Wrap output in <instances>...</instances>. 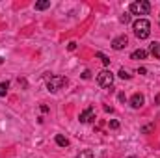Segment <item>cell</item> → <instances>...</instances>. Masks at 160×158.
Returning a JSON list of instances; mask_svg holds the SVG:
<instances>
[{
    "label": "cell",
    "instance_id": "6da1fadb",
    "mask_svg": "<svg viewBox=\"0 0 160 158\" xmlns=\"http://www.w3.org/2000/svg\"><path fill=\"white\" fill-rule=\"evenodd\" d=\"M132 28H134V34H136L138 39H147L149 34H151V22H149L147 19H138V21H134Z\"/></svg>",
    "mask_w": 160,
    "mask_h": 158
},
{
    "label": "cell",
    "instance_id": "7a4b0ae2",
    "mask_svg": "<svg viewBox=\"0 0 160 158\" xmlns=\"http://www.w3.org/2000/svg\"><path fill=\"white\" fill-rule=\"evenodd\" d=\"M65 86H67V78L65 77H50L47 80V87H48L50 93H56V91H60Z\"/></svg>",
    "mask_w": 160,
    "mask_h": 158
},
{
    "label": "cell",
    "instance_id": "3957f363",
    "mask_svg": "<svg viewBox=\"0 0 160 158\" xmlns=\"http://www.w3.org/2000/svg\"><path fill=\"white\" fill-rule=\"evenodd\" d=\"M149 9H151V4L147 0H140V2L130 4V13H134V15H147Z\"/></svg>",
    "mask_w": 160,
    "mask_h": 158
},
{
    "label": "cell",
    "instance_id": "277c9868",
    "mask_svg": "<svg viewBox=\"0 0 160 158\" xmlns=\"http://www.w3.org/2000/svg\"><path fill=\"white\" fill-rule=\"evenodd\" d=\"M97 84H99L101 87H112V84H114V75H112V71H108V69L101 71V73L97 75Z\"/></svg>",
    "mask_w": 160,
    "mask_h": 158
},
{
    "label": "cell",
    "instance_id": "5b68a950",
    "mask_svg": "<svg viewBox=\"0 0 160 158\" xmlns=\"http://www.w3.org/2000/svg\"><path fill=\"white\" fill-rule=\"evenodd\" d=\"M95 119V108L93 106H88L82 114H80V123H89Z\"/></svg>",
    "mask_w": 160,
    "mask_h": 158
},
{
    "label": "cell",
    "instance_id": "8992f818",
    "mask_svg": "<svg viewBox=\"0 0 160 158\" xmlns=\"http://www.w3.org/2000/svg\"><path fill=\"white\" fill-rule=\"evenodd\" d=\"M127 43H128V39H127L125 36H119V37H116V39L112 41V48H114V50H121V48L127 47Z\"/></svg>",
    "mask_w": 160,
    "mask_h": 158
},
{
    "label": "cell",
    "instance_id": "52a82bcc",
    "mask_svg": "<svg viewBox=\"0 0 160 158\" xmlns=\"http://www.w3.org/2000/svg\"><path fill=\"white\" fill-rule=\"evenodd\" d=\"M143 101H145V99H143L142 93H134L132 99H130V106H132V108H142V106H143Z\"/></svg>",
    "mask_w": 160,
    "mask_h": 158
},
{
    "label": "cell",
    "instance_id": "ba28073f",
    "mask_svg": "<svg viewBox=\"0 0 160 158\" xmlns=\"http://www.w3.org/2000/svg\"><path fill=\"white\" fill-rule=\"evenodd\" d=\"M145 56H147V52H145L143 48H138V50L132 52V60H143Z\"/></svg>",
    "mask_w": 160,
    "mask_h": 158
},
{
    "label": "cell",
    "instance_id": "9c48e42d",
    "mask_svg": "<svg viewBox=\"0 0 160 158\" xmlns=\"http://www.w3.org/2000/svg\"><path fill=\"white\" fill-rule=\"evenodd\" d=\"M151 54H153L157 60H160V43H153V45H151Z\"/></svg>",
    "mask_w": 160,
    "mask_h": 158
},
{
    "label": "cell",
    "instance_id": "30bf717a",
    "mask_svg": "<svg viewBox=\"0 0 160 158\" xmlns=\"http://www.w3.org/2000/svg\"><path fill=\"white\" fill-rule=\"evenodd\" d=\"M56 143H58L60 147H67V145H69V140H67V138H63L62 134H58V136H56Z\"/></svg>",
    "mask_w": 160,
    "mask_h": 158
},
{
    "label": "cell",
    "instance_id": "8fae6325",
    "mask_svg": "<svg viewBox=\"0 0 160 158\" xmlns=\"http://www.w3.org/2000/svg\"><path fill=\"white\" fill-rule=\"evenodd\" d=\"M47 7H50V0H41V2H38L36 4V9H47Z\"/></svg>",
    "mask_w": 160,
    "mask_h": 158
},
{
    "label": "cell",
    "instance_id": "7c38bea8",
    "mask_svg": "<svg viewBox=\"0 0 160 158\" xmlns=\"http://www.w3.org/2000/svg\"><path fill=\"white\" fill-rule=\"evenodd\" d=\"M97 58H99V60H101L104 65H110V60H108V56H104L102 52H97Z\"/></svg>",
    "mask_w": 160,
    "mask_h": 158
},
{
    "label": "cell",
    "instance_id": "4fadbf2b",
    "mask_svg": "<svg viewBox=\"0 0 160 158\" xmlns=\"http://www.w3.org/2000/svg\"><path fill=\"white\" fill-rule=\"evenodd\" d=\"M118 75H119V78H123V80H128V78H130L128 71H125V69H119V73H118Z\"/></svg>",
    "mask_w": 160,
    "mask_h": 158
},
{
    "label": "cell",
    "instance_id": "5bb4252c",
    "mask_svg": "<svg viewBox=\"0 0 160 158\" xmlns=\"http://www.w3.org/2000/svg\"><path fill=\"white\" fill-rule=\"evenodd\" d=\"M8 93V82H0V95Z\"/></svg>",
    "mask_w": 160,
    "mask_h": 158
},
{
    "label": "cell",
    "instance_id": "9a60e30c",
    "mask_svg": "<svg viewBox=\"0 0 160 158\" xmlns=\"http://www.w3.org/2000/svg\"><path fill=\"white\" fill-rule=\"evenodd\" d=\"M119 21L123 22V24H127V22H130V15H128V13H123V15L119 17Z\"/></svg>",
    "mask_w": 160,
    "mask_h": 158
},
{
    "label": "cell",
    "instance_id": "2e32d148",
    "mask_svg": "<svg viewBox=\"0 0 160 158\" xmlns=\"http://www.w3.org/2000/svg\"><path fill=\"white\" fill-rule=\"evenodd\" d=\"M77 158H93V153H91V151H84V153H80Z\"/></svg>",
    "mask_w": 160,
    "mask_h": 158
},
{
    "label": "cell",
    "instance_id": "e0dca14e",
    "mask_svg": "<svg viewBox=\"0 0 160 158\" xmlns=\"http://www.w3.org/2000/svg\"><path fill=\"white\" fill-rule=\"evenodd\" d=\"M108 125H110V128H119V123H118L116 119H112V121H110Z\"/></svg>",
    "mask_w": 160,
    "mask_h": 158
},
{
    "label": "cell",
    "instance_id": "ac0fdd59",
    "mask_svg": "<svg viewBox=\"0 0 160 158\" xmlns=\"http://www.w3.org/2000/svg\"><path fill=\"white\" fill-rule=\"evenodd\" d=\"M82 78H84V80L91 78V73H89V71H88V69H86V71H84V73H82Z\"/></svg>",
    "mask_w": 160,
    "mask_h": 158
},
{
    "label": "cell",
    "instance_id": "d6986e66",
    "mask_svg": "<svg viewBox=\"0 0 160 158\" xmlns=\"http://www.w3.org/2000/svg\"><path fill=\"white\" fill-rule=\"evenodd\" d=\"M138 73H140V75H145V73H147V69H145V67H140V69H138Z\"/></svg>",
    "mask_w": 160,
    "mask_h": 158
},
{
    "label": "cell",
    "instance_id": "ffe728a7",
    "mask_svg": "<svg viewBox=\"0 0 160 158\" xmlns=\"http://www.w3.org/2000/svg\"><path fill=\"white\" fill-rule=\"evenodd\" d=\"M2 62H4V58H0V63H2Z\"/></svg>",
    "mask_w": 160,
    "mask_h": 158
},
{
    "label": "cell",
    "instance_id": "44dd1931",
    "mask_svg": "<svg viewBox=\"0 0 160 158\" xmlns=\"http://www.w3.org/2000/svg\"><path fill=\"white\" fill-rule=\"evenodd\" d=\"M127 158H136V156H127Z\"/></svg>",
    "mask_w": 160,
    "mask_h": 158
}]
</instances>
